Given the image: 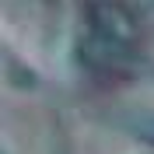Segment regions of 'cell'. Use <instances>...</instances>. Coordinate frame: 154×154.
<instances>
[{
    "label": "cell",
    "mask_w": 154,
    "mask_h": 154,
    "mask_svg": "<svg viewBox=\"0 0 154 154\" xmlns=\"http://www.w3.org/2000/svg\"><path fill=\"white\" fill-rule=\"evenodd\" d=\"M126 126L133 130L137 137H144L154 144V116H137V119H126Z\"/></svg>",
    "instance_id": "6da1fadb"
}]
</instances>
